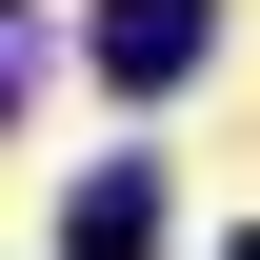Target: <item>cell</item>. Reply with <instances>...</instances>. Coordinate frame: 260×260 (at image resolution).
<instances>
[{
  "label": "cell",
  "instance_id": "277c9868",
  "mask_svg": "<svg viewBox=\"0 0 260 260\" xmlns=\"http://www.w3.org/2000/svg\"><path fill=\"white\" fill-rule=\"evenodd\" d=\"M240 260H260V240H240Z\"/></svg>",
  "mask_w": 260,
  "mask_h": 260
},
{
  "label": "cell",
  "instance_id": "7a4b0ae2",
  "mask_svg": "<svg viewBox=\"0 0 260 260\" xmlns=\"http://www.w3.org/2000/svg\"><path fill=\"white\" fill-rule=\"evenodd\" d=\"M60 260H160V160H100L80 220H60Z\"/></svg>",
  "mask_w": 260,
  "mask_h": 260
},
{
  "label": "cell",
  "instance_id": "6da1fadb",
  "mask_svg": "<svg viewBox=\"0 0 260 260\" xmlns=\"http://www.w3.org/2000/svg\"><path fill=\"white\" fill-rule=\"evenodd\" d=\"M200 40H220V0H100V20H80V60L120 80V100H160V80H200Z\"/></svg>",
  "mask_w": 260,
  "mask_h": 260
},
{
  "label": "cell",
  "instance_id": "3957f363",
  "mask_svg": "<svg viewBox=\"0 0 260 260\" xmlns=\"http://www.w3.org/2000/svg\"><path fill=\"white\" fill-rule=\"evenodd\" d=\"M20 60H40V20H20V0H0V100H20Z\"/></svg>",
  "mask_w": 260,
  "mask_h": 260
}]
</instances>
